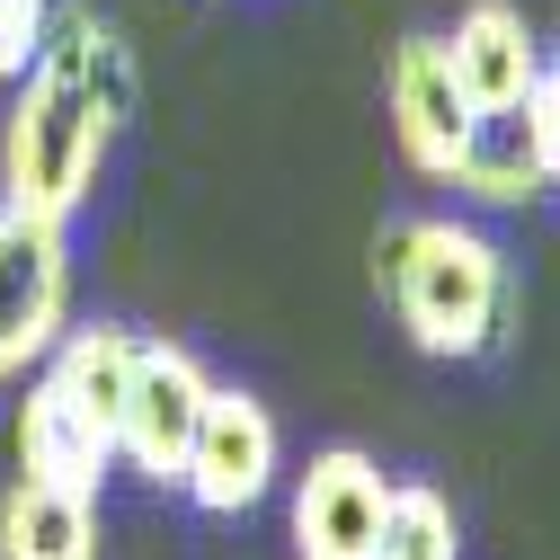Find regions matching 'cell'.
Returning <instances> with one entry per match:
<instances>
[{"mask_svg": "<svg viewBox=\"0 0 560 560\" xmlns=\"http://www.w3.org/2000/svg\"><path fill=\"white\" fill-rule=\"evenodd\" d=\"M516 133H525V161H534V178H542V196L560 187V54H542V81H534V98L516 107Z\"/></svg>", "mask_w": 560, "mask_h": 560, "instance_id": "4fadbf2b", "label": "cell"}, {"mask_svg": "<svg viewBox=\"0 0 560 560\" xmlns=\"http://www.w3.org/2000/svg\"><path fill=\"white\" fill-rule=\"evenodd\" d=\"M0 560H98V499L10 480V499H0Z\"/></svg>", "mask_w": 560, "mask_h": 560, "instance_id": "30bf717a", "label": "cell"}, {"mask_svg": "<svg viewBox=\"0 0 560 560\" xmlns=\"http://www.w3.org/2000/svg\"><path fill=\"white\" fill-rule=\"evenodd\" d=\"M133 116V54L98 10H54L36 62L19 72V107L0 133V205L27 223H72L116 133Z\"/></svg>", "mask_w": 560, "mask_h": 560, "instance_id": "6da1fadb", "label": "cell"}, {"mask_svg": "<svg viewBox=\"0 0 560 560\" xmlns=\"http://www.w3.org/2000/svg\"><path fill=\"white\" fill-rule=\"evenodd\" d=\"M392 480L365 445H320L294 471V560H374Z\"/></svg>", "mask_w": 560, "mask_h": 560, "instance_id": "52a82bcc", "label": "cell"}, {"mask_svg": "<svg viewBox=\"0 0 560 560\" xmlns=\"http://www.w3.org/2000/svg\"><path fill=\"white\" fill-rule=\"evenodd\" d=\"M471 205H534L542 196V178H534V161H525V133H516V116H499V125H480V143H471V161H463V178H454Z\"/></svg>", "mask_w": 560, "mask_h": 560, "instance_id": "7c38bea8", "label": "cell"}, {"mask_svg": "<svg viewBox=\"0 0 560 560\" xmlns=\"http://www.w3.org/2000/svg\"><path fill=\"white\" fill-rule=\"evenodd\" d=\"M205 392H214V374L196 365V347L143 338V357H133V392H125V428H116V463H133L143 480L178 489L187 445H196V418H205Z\"/></svg>", "mask_w": 560, "mask_h": 560, "instance_id": "8992f818", "label": "cell"}, {"mask_svg": "<svg viewBox=\"0 0 560 560\" xmlns=\"http://www.w3.org/2000/svg\"><path fill=\"white\" fill-rule=\"evenodd\" d=\"M383 107H392V133H400L409 170L454 187L463 161H471V143H480V116L463 107L436 36H400V45H392V62H383Z\"/></svg>", "mask_w": 560, "mask_h": 560, "instance_id": "ba28073f", "label": "cell"}, {"mask_svg": "<svg viewBox=\"0 0 560 560\" xmlns=\"http://www.w3.org/2000/svg\"><path fill=\"white\" fill-rule=\"evenodd\" d=\"M54 27V0H0V81H19Z\"/></svg>", "mask_w": 560, "mask_h": 560, "instance_id": "5bb4252c", "label": "cell"}, {"mask_svg": "<svg viewBox=\"0 0 560 560\" xmlns=\"http://www.w3.org/2000/svg\"><path fill=\"white\" fill-rule=\"evenodd\" d=\"M436 45H445V72H454V90H463V107L480 125L516 116L534 98V81H542V36H534V19L516 0H471L454 19V36H436Z\"/></svg>", "mask_w": 560, "mask_h": 560, "instance_id": "9c48e42d", "label": "cell"}, {"mask_svg": "<svg viewBox=\"0 0 560 560\" xmlns=\"http://www.w3.org/2000/svg\"><path fill=\"white\" fill-rule=\"evenodd\" d=\"M276 471H285V445H276L267 400L241 392V383H214V392H205V418H196V445H187L178 489L205 516H249L276 489Z\"/></svg>", "mask_w": 560, "mask_h": 560, "instance_id": "5b68a950", "label": "cell"}, {"mask_svg": "<svg viewBox=\"0 0 560 560\" xmlns=\"http://www.w3.org/2000/svg\"><path fill=\"white\" fill-rule=\"evenodd\" d=\"M374 560H463V516L436 480H392V516Z\"/></svg>", "mask_w": 560, "mask_h": 560, "instance_id": "8fae6325", "label": "cell"}, {"mask_svg": "<svg viewBox=\"0 0 560 560\" xmlns=\"http://www.w3.org/2000/svg\"><path fill=\"white\" fill-rule=\"evenodd\" d=\"M133 357L143 338L125 320H81L54 338V357L27 374L19 400V480L72 489V499H98L107 463H116V428H125V392H133Z\"/></svg>", "mask_w": 560, "mask_h": 560, "instance_id": "3957f363", "label": "cell"}, {"mask_svg": "<svg viewBox=\"0 0 560 560\" xmlns=\"http://www.w3.org/2000/svg\"><path fill=\"white\" fill-rule=\"evenodd\" d=\"M374 285H383L400 338L418 357H445V365L499 357L525 320L516 258L463 214H400L374 241Z\"/></svg>", "mask_w": 560, "mask_h": 560, "instance_id": "7a4b0ae2", "label": "cell"}, {"mask_svg": "<svg viewBox=\"0 0 560 560\" xmlns=\"http://www.w3.org/2000/svg\"><path fill=\"white\" fill-rule=\"evenodd\" d=\"M72 312V249L62 223H27L0 205V383H27Z\"/></svg>", "mask_w": 560, "mask_h": 560, "instance_id": "277c9868", "label": "cell"}]
</instances>
